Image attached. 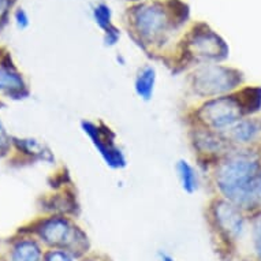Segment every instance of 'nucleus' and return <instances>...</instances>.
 Instances as JSON below:
<instances>
[{"mask_svg":"<svg viewBox=\"0 0 261 261\" xmlns=\"http://www.w3.org/2000/svg\"><path fill=\"white\" fill-rule=\"evenodd\" d=\"M215 182L227 201L241 210L261 206V156L252 149L228 152L215 171Z\"/></svg>","mask_w":261,"mask_h":261,"instance_id":"nucleus-1","label":"nucleus"},{"mask_svg":"<svg viewBox=\"0 0 261 261\" xmlns=\"http://www.w3.org/2000/svg\"><path fill=\"white\" fill-rule=\"evenodd\" d=\"M39 236L49 246L67 250L74 256L84 254L89 249L85 232L66 218H51L43 222L39 227Z\"/></svg>","mask_w":261,"mask_h":261,"instance_id":"nucleus-2","label":"nucleus"},{"mask_svg":"<svg viewBox=\"0 0 261 261\" xmlns=\"http://www.w3.org/2000/svg\"><path fill=\"white\" fill-rule=\"evenodd\" d=\"M240 74L219 64L202 66L190 77L193 92L204 99H215L230 93L240 85Z\"/></svg>","mask_w":261,"mask_h":261,"instance_id":"nucleus-3","label":"nucleus"},{"mask_svg":"<svg viewBox=\"0 0 261 261\" xmlns=\"http://www.w3.org/2000/svg\"><path fill=\"white\" fill-rule=\"evenodd\" d=\"M244 112L237 96H220L202 104L197 116L204 127L224 134L238 120L242 119Z\"/></svg>","mask_w":261,"mask_h":261,"instance_id":"nucleus-4","label":"nucleus"},{"mask_svg":"<svg viewBox=\"0 0 261 261\" xmlns=\"http://www.w3.org/2000/svg\"><path fill=\"white\" fill-rule=\"evenodd\" d=\"M134 28L142 39L154 43L168 32L170 18L166 10L158 5H146L138 7L133 17Z\"/></svg>","mask_w":261,"mask_h":261,"instance_id":"nucleus-5","label":"nucleus"},{"mask_svg":"<svg viewBox=\"0 0 261 261\" xmlns=\"http://www.w3.org/2000/svg\"><path fill=\"white\" fill-rule=\"evenodd\" d=\"M212 219L216 230L227 241H238L244 236L245 218L236 204L227 200H216L212 205Z\"/></svg>","mask_w":261,"mask_h":261,"instance_id":"nucleus-6","label":"nucleus"},{"mask_svg":"<svg viewBox=\"0 0 261 261\" xmlns=\"http://www.w3.org/2000/svg\"><path fill=\"white\" fill-rule=\"evenodd\" d=\"M82 127H84V132L88 134V137L92 140L96 149L99 150V153L107 162L108 166L114 168L123 167L126 164V159L122 150L116 145L115 137L110 132V128L92 123V122H84Z\"/></svg>","mask_w":261,"mask_h":261,"instance_id":"nucleus-7","label":"nucleus"},{"mask_svg":"<svg viewBox=\"0 0 261 261\" xmlns=\"http://www.w3.org/2000/svg\"><path fill=\"white\" fill-rule=\"evenodd\" d=\"M227 141L240 146H248L261 140V119L242 118L223 134Z\"/></svg>","mask_w":261,"mask_h":261,"instance_id":"nucleus-8","label":"nucleus"},{"mask_svg":"<svg viewBox=\"0 0 261 261\" xmlns=\"http://www.w3.org/2000/svg\"><path fill=\"white\" fill-rule=\"evenodd\" d=\"M190 54L204 60L222 59L226 56L227 48L223 41L214 33H201L193 37L189 44Z\"/></svg>","mask_w":261,"mask_h":261,"instance_id":"nucleus-9","label":"nucleus"},{"mask_svg":"<svg viewBox=\"0 0 261 261\" xmlns=\"http://www.w3.org/2000/svg\"><path fill=\"white\" fill-rule=\"evenodd\" d=\"M224 142H228L224 138V136L218 132H214L208 127L198 128L194 132V138L193 144L194 148H197L200 153L204 154H214L222 152L224 148Z\"/></svg>","mask_w":261,"mask_h":261,"instance_id":"nucleus-10","label":"nucleus"},{"mask_svg":"<svg viewBox=\"0 0 261 261\" xmlns=\"http://www.w3.org/2000/svg\"><path fill=\"white\" fill-rule=\"evenodd\" d=\"M154 84H156V71L153 67L145 66L140 70L136 78V92L142 100H150L153 96Z\"/></svg>","mask_w":261,"mask_h":261,"instance_id":"nucleus-11","label":"nucleus"},{"mask_svg":"<svg viewBox=\"0 0 261 261\" xmlns=\"http://www.w3.org/2000/svg\"><path fill=\"white\" fill-rule=\"evenodd\" d=\"M176 171H178V176H179L180 185L185 192L192 194V193L197 192L198 189V175L197 171L189 164L186 160H179L176 164Z\"/></svg>","mask_w":261,"mask_h":261,"instance_id":"nucleus-12","label":"nucleus"},{"mask_svg":"<svg viewBox=\"0 0 261 261\" xmlns=\"http://www.w3.org/2000/svg\"><path fill=\"white\" fill-rule=\"evenodd\" d=\"M11 261H41V249L35 241H21L14 248Z\"/></svg>","mask_w":261,"mask_h":261,"instance_id":"nucleus-13","label":"nucleus"},{"mask_svg":"<svg viewBox=\"0 0 261 261\" xmlns=\"http://www.w3.org/2000/svg\"><path fill=\"white\" fill-rule=\"evenodd\" d=\"M23 81L13 69L2 66L0 67V90H6L9 93H17L23 89Z\"/></svg>","mask_w":261,"mask_h":261,"instance_id":"nucleus-14","label":"nucleus"},{"mask_svg":"<svg viewBox=\"0 0 261 261\" xmlns=\"http://www.w3.org/2000/svg\"><path fill=\"white\" fill-rule=\"evenodd\" d=\"M252 240L254 253H256L257 258L261 261V214L257 216L254 223H253Z\"/></svg>","mask_w":261,"mask_h":261,"instance_id":"nucleus-15","label":"nucleus"},{"mask_svg":"<svg viewBox=\"0 0 261 261\" xmlns=\"http://www.w3.org/2000/svg\"><path fill=\"white\" fill-rule=\"evenodd\" d=\"M45 261H78L77 257L74 256L73 253L67 252V250H52L47 254Z\"/></svg>","mask_w":261,"mask_h":261,"instance_id":"nucleus-16","label":"nucleus"},{"mask_svg":"<svg viewBox=\"0 0 261 261\" xmlns=\"http://www.w3.org/2000/svg\"><path fill=\"white\" fill-rule=\"evenodd\" d=\"M9 145V138H7V134H6L5 128L0 123V148H6Z\"/></svg>","mask_w":261,"mask_h":261,"instance_id":"nucleus-17","label":"nucleus"},{"mask_svg":"<svg viewBox=\"0 0 261 261\" xmlns=\"http://www.w3.org/2000/svg\"><path fill=\"white\" fill-rule=\"evenodd\" d=\"M9 5H10V0H0V17L7 11Z\"/></svg>","mask_w":261,"mask_h":261,"instance_id":"nucleus-18","label":"nucleus"},{"mask_svg":"<svg viewBox=\"0 0 261 261\" xmlns=\"http://www.w3.org/2000/svg\"><path fill=\"white\" fill-rule=\"evenodd\" d=\"M160 257H162V261H175L171 256H168V254H166V253L160 254Z\"/></svg>","mask_w":261,"mask_h":261,"instance_id":"nucleus-19","label":"nucleus"}]
</instances>
